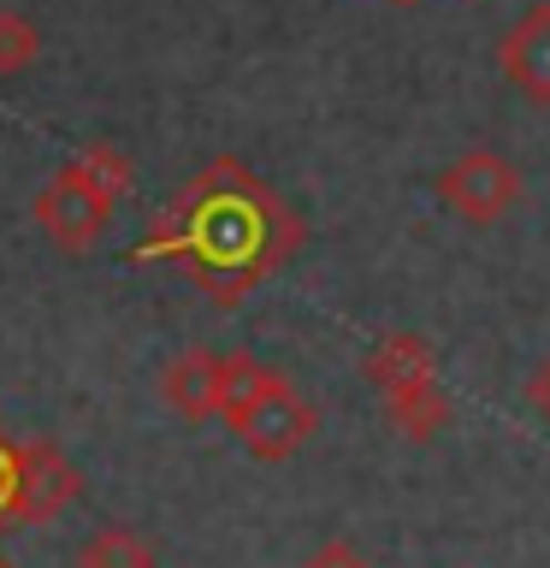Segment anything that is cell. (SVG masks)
Wrapping results in <instances>:
<instances>
[{
  "instance_id": "9c48e42d",
  "label": "cell",
  "mask_w": 550,
  "mask_h": 568,
  "mask_svg": "<svg viewBox=\"0 0 550 568\" xmlns=\"http://www.w3.org/2000/svg\"><path fill=\"white\" fill-rule=\"evenodd\" d=\"M78 568H154V545L136 527H101L89 532V545L78 550Z\"/></svg>"
},
{
  "instance_id": "5b68a950",
  "label": "cell",
  "mask_w": 550,
  "mask_h": 568,
  "mask_svg": "<svg viewBox=\"0 0 550 568\" xmlns=\"http://www.w3.org/2000/svg\"><path fill=\"white\" fill-rule=\"evenodd\" d=\"M432 195L444 202V213H456L461 225L486 231L497 220H509L515 202L527 195V184H521V166H515L503 149L473 142V149H461L450 166L432 178Z\"/></svg>"
},
{
  "instance_id": "4fadbf2b",
  "label": "cell",
  "mask_w": 550,
  "mask_h": 568,
  "mask_svg": "<svg viewBox=\"0 0 550 568\" xmlns=\"http://www.w3.org/2000/svg\"><path fill=\"white\" fill-rule=\"evenodd\" d=\"M521 390H527V408H532V415H539V420L550 426V355H544V362L527 373V385H521Z\"/></svg>"
},
{
  "instance_id": "5bb4252c",
  "label": "cell",
  "mask_w": 550,
  "mask_h": 568,
  "mask_svg": "<svg viewBox=\"0 0 550 568\" xmlns=\"http://www.w3.org/2000/svg\"><path fill=\"white\" fill-rule=\"evenodd\" d=\"M0 568H12V562H0Z\"/></svg>"
},
{
  "instance_id": "30bf717a",
  "label": "cell",
  "mask_w": 550,
  "mask_h": 568,
  "mask_svg": "<svg viewBox=\"0 0 550 568\" xmlns=\"http://www.w3.org/2000/svg\"><path fill=\"white\" fill-rule=\"evenodd\" d=\"M35 53H42V30H35L24 12L0 7V78H18V71H30Z\"/></svg>"
},
{
  "instance_id": "7c38bea8",
  "label": "cell",
  "mask_w": 550,
  "mask_h": 568,
  "mask_svg": "<svg viewBox=\"0 0 550 568\" xmlns=\"http://www.w3.org/2000/svg\"><path fill=\"white\" fill-rule=\"evenodd\" d=\"M12 497H18V444L0 433V532L12 527Z\"/></svg>"
},
{
  "instance_id": "8992f818",
  "label": "cell",
  "mask_w": 550,
  "mask_h": 568,
  "mask_svg": "<svg viewBox=\"0 0 550 568\" xmlns=\"http://www.w3.org/2000/svg\"><path fill=\"white\" fill-rule=\"evenodd\" d=\"M78 491H83V479H78V468L65 462L60 444H48V438L18 444V497H12V527H42V521H53V515H60Z\"/></svg>"
},
{
  "instance_id": "3957f363",
  "label": "cell",
  "mask_w": 550,
  "mask_h": 568,
  "mask_svg": "<svg viewBox=\"0 0 550 568\" xmlns=\"http://www.w3.org/2000/svg\"><path fill=\"white\" fill-rule=\"evenodd\" d=\"M237 444L255 462H291L302 444L319 433L314 403L296 390V379H284L278 367H261L255 355L237 349V379H231L225 415H220Z\"/></svg>"
},
{
  "instance_id": "ba28073f",
  "label": "cell",
  "mask_w": 550,
  "mask_h": 568,
  "mask_svg": "<svg viewBox=\"0 0 550 568\" xmlns=\"http://www.w3.org/2000/svg\"><path fill=\"white\" fill-rule=\"evenodd\" d=\"M231 379H237V355L184 349V355L166 367L160 390H166V403H172L184 420H220V415H225V397H231Z\"/></svg>"
},
{
  "instance_id": "277c9868",
  "label": "cell",
  "mask_w": 550,
  "mask_h": 568,
  "mask_svg": "<svg viewBox=\"0 0 550 568\" xmlns=\"http://www.w3.org/2000/svg\"><path fill=\"white\" fill-rule=\"evenodd\" d=\"M367 385L379 390L385 420L403 438H432L456 415L450 397H444V379H438V355L426 349L420 332H385L367 349Z\"/></svg>"
},
{
  "instance_id": "6da1fadb",
  "label": "cell",
  "mask_w": 550,
  "mask_h": 568,
  "mask_svg": "<svg viewBox=\"0 0 550 568\" xmlns=\"http://www.w3.org/2000/svg\"><path fill=\"white\" fill-rule=\"evenodd\" d=\"M296 243H302V220L284 207V195L266 190L243 160L220 154L177 190V202L154 220L149 243L136 255L190 266L195 284L220 308H237Z\"/></svg>"
},
{
  "instance_id": "7a4b0ae2",
  "label": "cell",
  "mask_w": 550,
  "mask_h": 568,
  "mask_svg": "<svg viewBox=\"0 0 550 568\" xmlns=\"http://www.w3.org/2000/svg\"><path fill=\"white\" fill-rule=\"evenodd\" d=\"M124 190H131V160H124L113 142H89V149H78L42 184L30 213H35V225L48 231L53 248L83 255V248L101 243V231H106V220H113Z\"/></svg>"
},
{
  "instance_id": "52a82bcc",
  "label": "cell",
  "mask_w": 550,
  "mask_h": 568,
  "mask_svg": "<svg viewBox=\"0 0 550 568\" xmlns=\"http://www.w3.org/2000/svg\"><path fill=\"white\" fill-rule=\"evenodd\" d=\"M497 71L509 78L515 95H527L532 106H550V0H532L497 36Z\"/></svg>"
},
{
  "instance_id": "8fae6325",
  "label": "cell",
  "mask_w": 550,
  "mask_h": 568,
  "mask_svg": "<svg viewBox=\"0 0 550 568\" xmlns=\"http://www.w3.org/2000/svg\"><path fill=\"white\" fill-rule=\"evenodd\" d=\"M302 568H373V557L355 539H344V532H337V539H319L308 557H302Z\"/></svg>"
}]
</instances>
